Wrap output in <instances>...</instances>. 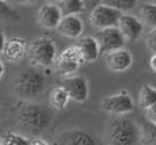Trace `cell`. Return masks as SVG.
I'll list each match as a JSON object with an SVG mask.
<instances>
[{
  "instance_id": "ffe728a7",
  "label": "cell",
  "mask_w": 156,
  "mask_h": 145,
  "mask_svg": "<svg viewBox=\"0 0 156 145\" xmlns=\"http://www.w3.org/2000/svg\"><path fill=\"white\" fill-rule=\"evenodd\" d=\"M140 19L143 20L144 26L149 29L156 27V4L154 3H144L140 7Z\"/></svg>"
},
{
  "instance_id": "7402d4cb",
  "label": "cell",
  "mask_w": 156,
  "mask_h": 145,
  "mask_svg": "<svg viewBox=\"0 0 156 145\" xmlns=\"http://www.w3.org/2000/svg\"><path fill=\"white\" fill-rule=\"evenodd\" d=\"M20 19L19 12L14 10L10 4L8 0H0V22H16Z\"/></svg>"
},
{
  "instance_id": "4dcf8cb0",
  "label": "cell",
  "mask_w": 156,
  "mask_h": 145,
  "mask_svg": "<svg viewBox=\"0 0 156 145\" xmlns=\"http://www.w3.org/2000/svg\"><path fill=\"white\" fill-rule=\"evenodd\" d=\"M84 2L87 3V0H84ZM90 2V10H91L92 7H95L97 4H99V3H103V0H88ZM87 5V4H86Z\"/></svg>"
},
{
  "instance_id": "5bb4252c",
  "label": "cell",
  "mask_w": 156,
  "mask_h": 145,
  "mask_svg": "<svg viewBox=\"0 0 156 145\" xmlns=\"http://www.w3.org/2000/svg\"><path fill=\"white\" fill-rule=\"evenodd\" d=\"M27 41L20 37H11L5 41L3 56L11 62H18L27 54Z\"/></svg>"
},
{
  "instance_id": "44dd1931",
  "label": "cell",
  "mask_w": 156,
  "mask_h": 145,
  "mask_svg": "<svg viewBox=\"0 0 156 145\" xmlns=\"http://www.w3.org/2000/svg\"><path fill=\"white\" fill-rule=\"evenodd\" d=\"M141 128V144L147 145H156V125L149 121L144 122L143 125H140Z\"/></svg>"
},
{
  "instance_id": "f546056e",
  "label": "cell",
  "mask_w": 156,
  "mask_h": 145,
  "mask_svg": "<svg viewBox=\"0 0 156 145\" xmlns=\"http://www.w3.org/2000/svg\"><path fill=\"white\" fill-rule=\"evenodd\" d=\"M149 66H151L152 71L156 72V53L152 54L151 58H149Z\"/></svg>"
},
{
  "instance_id": "2e32d148",
  "label": "cell",
  "mask_w": 156,
  "mask_h": 145,
  "mask_svg": "<svg viewBox=\"0 0 156 145\" xmlns=\"http://www.w3.org/2000/svg\"><path fill=\"white\" fill-rule=\"evenodd\" d=\"M76 48L79 49V53L82 56L84 64H90L98 60L101 56V48L95 37H82L79 38L76 44Z\"/></svg>"
},
{
  "instance_id": "ba28073f",
  "label": "cell",
  "mask_w": 156,
  "mask_h": 145,
  "mask_svg": "<svg viewBox=\"0 0 156 145\" xmlns=\"http://www.w3.org/2000/svg\"><path fill=\"white\" fill-rule=\"evenodd\" d=\"M95 38H97L98 44H99L101 54H106L109 52H113V50L121 49L128 42L125 40L124 34L121 33V30L118 29V26L98 30Z\"/></svg>"
},
{
  "instance_id": "603a6c76",
  "label": "cell",
  "mask_w": 156,
  "mask_h": 145,
  "mask_svg": "<svg viewBox=\"0 0 156 145\" xmlns=\"http://www.w3.org/2000/svg\"><path fill=\"white\" fill-rule=\"evenodd\" d=\"M4 145H30V138L18 133H7L2 137Z\"/></svg>"
},
{
  "instance_id": "9a60e30c",
  "label": "cell",
  "mask_w": 156,
  "mask_h": 145,
  "mask_svg": "<svg viewBox=\"0 0 156 145\" xmlns=\"http://www.w3.org/2000/svg\"><path fill=\"white\" fill-rule=\"evenodd\" d=\"M57 144L65 145H94L95 138L92 134L77 129H71L57 136Z\"/></svg>"
},
{
  "instance_id": "4316f807",
  "label": "cell",
  "mask_w": 156,
  "mask_h": 145,
  "mask_svg": "<svg viewBox=\"0 0 156 145\" xmlns=\"http://www.w3.org/2000/svg\"><path fill=\"white\" fill-rule=\"evenodd\" d=\"M30 145H49V143L45 141V138H42V137L34 136V137L30 138Z\"/></svg>"
},
{
  "instance_id": "4fadbf2b",
  "label": "cell",
  "mask_w": 156,
  "mask_h": 145,
  "mask_svg": "<svg viewBox=\"0 0 156 145\" xmlns=\"http://www.w3.org/2000/svg\"><path fill=\"white\" fill-rule=\"evenodd\" d=\"M56 30L64 37L80 38L84 31V23L79 15H62Z\"/></svg>"
},
{
  "instance_id": "d6986e66",
  "label": "cell",
  "mask_w": 156,
  "mask_h": 145,
  "mask_svg": "<svg viewBox=\"0 0 156 145\" xmlns=\"http://www.w3.org/2000/svg\"><path fill=\"white\" fill-rule=\"evenodd\" d=\"M139 104L141 108H148L156 104V88L151 84H144L139 94Z\"/></svg>"
},
{
  "instance_id": "9c48e42d",
  "label": "cell",
  "mask_w": 156,
  "mask_h": 145,
  "mask_svg": "<svg viewBox=\"0 0 156 145\" xmlns=\"http://www.w3.org/2000/svg\"><path fill=\"white\" fill-rule=\"evenodd\" d=\"M62 86L65 87V90L69 94L71 99L75 102L83 103L88 99V80L82 75H69V76L62 77Z\"/></svg>"
},
{
  "instance_id": "e0dca14e",
  "label": "cell",
  "mask_w": 156,
  "mask_h": 145,
  "mask_svg": "<svg viewBox=\"0 0 156 145\" xmlns=\"http://www.w3.org/2000/svg\"><path fill=\"white\" fill-rule=\"evenodd\" d=\"M69 101H71V96L62 84L61 86L53 87L52 91L49 94L50 107L55 108V110H64V108H67L68 102Z\"/></svg>"
},
{
  "instance_id": "484cf974",
  "label": "cell",
  "mask_w": 156,
  "mask_h": 145,
  "mask_svg": "<svg viewBox=\"0 0 156 145\" xmlns=\"http://www.w3.org/2000/svg\"><path fill=\"white\" fill-rule=\"evenodd\" d=\"M145 118H147V121H149V122L156 125V104L145 108Z\"/></svg>"
},
{
  "instance_id": "83f0119b",
  "label": "cell",
  "mask_w": 156,
  "mask_h": 145,
  "mask_svg": "<svg viewBox=\"0 0 156 145\" xmlns=\"http://www.w3.org/2000/svg\"><path fill=\"white\" fill-rule=\"evenodd\" d=\"M5 41H7V38H5L4 31H3V29H0V54H3V50H4V46H5Z\"/></svg>"
},
{
  "instance_id": "836d02e7",
  "label": "cell",
  "mask_w": 156,
  "mask_h": 145,
  "mask_svg": "<svg viewBox=\"0 0 156 145\" xmlns=\"http://www.w3.org/2000/svg\"><path fill=\"white\" fill-rule=\"evenodd\" d=\"M0 118H2V108H0Z\"/></svg>"
},
{
  "instance_id": "f1b7e54d",
  "label": "cell",
  "mask_w": 156,
  "mask_h": 145,
  "mask_svg": "<svg viewBox=\"0 0 156 145\" xmlns=\"http://www.w3.org/2000/svg\"><path fill=\"white\" fill-rule=\"evenodd\" d=\"M12 2L19 5H31V4H34L37 0H12Z\"/></svg>"
},
{
  "instance_id": "8992f818",
  "label": "cell",
  "mask_w": 156,
  "mask_h": 145,
  "mask_svg": "<svg viewBox=\"0 0 156 145\" xmlns=\"http://www.w3.org/2000/svg\"><path fill=\"white\" fill-rule=\"evenodd\" d=\"M83 64H84V61L80 56L79 49L76 48V45H73V46L65 48L64 50H61L57 54L55 60V69L57 75L64 77L76 73Z\"/></svg>"
},
{
  "instance_id": "7a4b0ae2",
  "label": "cell",
  "mask_w": 156,
  "mask_h": 145,
  "mask_svg": "<svg viewBox=\"0 0 156 145\" xmlns=\"http://www.w3.org/2000/svg\"><path fill=\"white\" fill-rule=\"evenodd\" d=\"M103 140L112 145H133L141 140V128L130 119L112 118L103 130Z\"/></svg>"
},
{
  "instance_id": "7c38bea8",
  "label": "cell",
  "mask_w": 156,
  "mask_h": 145,
  "mask_svg": "<svg viewBox=\"0 0 156 145\" xmlns=\"http://www.w3.org/2000/svg\"><path fill=\"white\" fill-rule=\"evenodd\" d=\"M61 19H62L61 10H60L58 5L53 4V3H46V4L41 5L37 12L38 25L48 30L57 29Z\"/></svg>"
},
{
  "instance_id": "ac0fdd59",
  "label": "cell",
  "mask_w": 156,
  "mask_h": 145,
  "mask_svg": "<svg viewBox=\"0 0 156 145\" xmlns=\"http://www.w3.org/2000/svg\"><path fill=\"white\" fill-rule=\"evenodd\" d=\"M57 5L62 15H79L87 8L84 0H58Z\"/></svg>"
},
{
  "instance_id": "5b68a950",
  "label": "cell",
  "mask_w": 156,
  "mask_h": 145,
  "mask_svg": "<svg viewBox=\"0 0 156 145\" xmlns=\"http://www.w3.org/2000/svg\"><path fill=\"white\" fill-rule=\"evenodd\" d=\"M122 11L117 10L105 3H99L95 7L91 8L88 15V20L92 27L101 30L106 29V27H114L118 26V22L122 16Z\"/></svg>"
},
{
  "instance_id": "d6a6232c",
  "label": "cell",
  "mask_w": 156,
  "mask_h": 145,
  "mask_svg": "<svg viewBox=\"0 0 156 145\" xmlns=\"http://www.w3.org/2000/svg\"><path fill=\"white\" fill-rule=\"evenodd\" d=\"M3 144V141H2V137H0V145H2Z\"/></svg>"
},
{
  "instance_id": "3957f363",
  "label": "cell",
  "mask_w": 156,
  "mask_h": 145,
  "mask_svg": "<svg viewBox=\"0 0 156 145\" xmlns=\"http://www.w3.org/2000/svg\"><path fill=\"white\" fill-rule=\"evenodd\" d=\"M46 79L44 73L35 66L23 69L14 79V91L25 101L35 99L44 92Z\"/></svg>"
},
{
  "instance_id": "30bf717a",
  "label": "cell",
  "mask_w": 156,
  "mask_h": 145,
  "mask_svg": "<svg viewBox=\"0 0 156 145\" xmlns=\"http://www.w3.org/2000/svg\"><path fill=\"white\" fill-rule=\"evenodd\" d=\"M118 29L124 34L125 40L129 42H134L141 37L144 31V23L140 18L124 12L118 22Z\"/></svg>"
},
{
  "instance_id": "6da1fadb",
  "label": "cell",
  "mask_w": 156,
  "mask_h": 145,
  "mask_svg": "<svg viewBox=\"0 0 156 145\" xmlns=\"http://www.w3.org/2000/svg\"><path fill=\"white\" fill-rule=\"evenodd\" d=\"M15 117L23 129L34 133H41L46 130L50 125V113L45 106L25 101L15 104Z\"/></svg>"
},
{
  "instance_id": "d4e9b609",
  "label": "cell",
  "mask_w": 156,
  "mask_h": 145,
  "mask_svg": "<svg viewBox=\"0 0 156 145\" xmlns=\"http://www.w3.org/2000/svg\"><path fill=\"white\" fill-rule=\"evenodd\" d=\"M147 46L152 53H156V27L149 30L147 35Z\"/></svg>"
},
{
  "instance_id": "e575fe53",
  "label": "cell",
  "mask_w": 156,
  "mask_h": 145,
  "mask_svg": "<svg viewBox=\"0 0 156 145\" xmlns=\"http://www.w3.org/2000/svg\"><path fill=\"white\" fill-rule=\"evenodd\" d=\"M56 2H58V0H56Z\"/></svg>"
},
{
  "instance_id": "cb8c5ba5",
  "label": "cell",
  "mask_w": 156,
  "mask_h": 145,
  "mask_svg": "<svg viewBox=\"0 0 156 145\" xmlns=\"http://www.w3.org/2000/svg\"><path fill=\"white\" fill-rule=\"evenodd\" d=\"M103 3L122 11V12H128V11L133 10L136 7L137 0H103Z\"/></svg>"
},
{
  "instance_id": "8fae6325",
  "label": "cell",
  "mask_w": 156,
  "mask_h": 145,
  "mask_svg": "<svg viewBox=\"0 0 156 145\" xmlns=\"http://www.w3.org/2000/svg\"><path fill=\"white\" fill-rule=\"evenodd\" d=\"M105 62L113 72H125L133 65V56L125 48L113 50L105 54Z\"/></svg>"
},
{
  "instance_id": "1f68e13d",
  "label": "cell",
  "mask_w": 156,
  "mask_h": 145,
  "mask_svg": "<svg viewBox=\"0 0 156 145\" xmlns=\"http://www.w3.org/2000/svg\"><path fill=\"white\" fill-rule=\"evenodd\" d=\"M4 71H5V68H4V62H3V60L0 58V79H2V76L4 75Z\"/></svg>"
},
{
  "instance_id": "52a82bcc",
  "label": "cell",
  "mask_w": 156,
  "mask_h": 145,
  "mask_svg": "<svg viewBox=\"0 0 156 145\" xmlns=\"http://www.w3.org/2000/svg\"><path fill=\"white\" fill-rule=\"evenodd\" d=\"M101 107L103 111L113 114V115H124V114L133 111L134 101L126 90H121L102 99Z\"/></svg>"
},
{
  "instance_id": "277c9868",
  "label": "cell",
  "mask_w": 156,
  "mask_h": 145,
  "mask_svg": "<svg viewBox=\"0 0 156 145\" xmlns=\"http://www.w3.org/2000/svg\"><path fill=\"white\" fill-rule=\"evenodd\" d=\"M57 46L53 40L46 37L35 38L27 46V57L30 64L35 68H49L55 65L57 57Z\"/></svg>"
}]
</instances>
